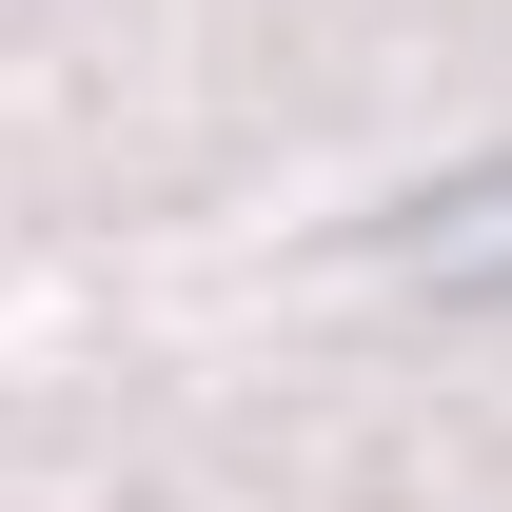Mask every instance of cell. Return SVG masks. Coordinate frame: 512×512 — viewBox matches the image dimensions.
Masks as SVG:
<instances>
[{
  "label": "cell",
  "mask_w": 512,
  "mask_h": 512,
  "mask_svg": "<svg viewBox=\"0 0 512 512\" xmlns=\"http://www.w3.org/2000/svg\"><path fill=\"white\" fill-rule=\"evenodd\" d=\"M394 256H414V276H473V296H493V276H512V158H493V178H453L434 217L394 237Z\"/></svg>",
  "instance_id": "1"
}]
</instances>
